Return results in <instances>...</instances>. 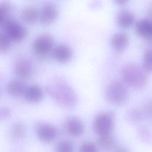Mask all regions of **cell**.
<instances>
[{"mask_svg":"<svg viewBox=\"0 0 152 152\" xmlns=\"http://www.w3.org/2000/svg\"><path fill=\"white\" fill-rule=\"evenodd\" d=\"M138 136L140 139L146 144H150L152 141V134L150 130L145 126H141L138 129Z\"/></svg>","mask_w":152,"mask_h":152,"instance_id":"23","label":"cell"},{"mask_svg":"<svg viewBox=\"0 0 152 152\" xmlns=\"http://www.w3.org/2000/svg\"><path fill=\"white\" fill-rule=\"evenodd\" d=\"M1 95V88H0V96Z\"/></svg>","mask_w":152,"mask_h":152,"instance_id":"32","label":"cell"},{"mask_svg":"<svg viewBox=\"0 0 152 152\" xmlns=\"http://www.w3.org/2000/svg\"><path fill=\"white\" fill-rule=\"evenodd\" d=\"M58 16V10L52 3L45 4L40 11L39 20L43 25L48 26L53 23Z\"/></svg>","mask_w":152,"mask_h":152,"instance_id":"8","label":"cell"},{"mask_svg":"<svg viewBox=\"0 0 152 152\" xmlns=\"http://www.w3.org/2000/svg\"><path fill=\"white\" fill-rule=\"evenodd\" d=\"M127 2H128V1H126V0H116L115 1L116 3H117L118 4H121V5L124 4L126 3Z\"/></svg>","mask_w":152,"mask_h":152,"instance_id":"31","label":"cell"},{"mask_svg":"<svg viewBox=\"0 0 152 152\" xmlns=\"http://www.w3.org/2000/svg\"><path fill=\"white\" fill-rule=\"evenodd\" d=\"M74 144L69 140H64L59 141L55 147V152H74Z\"/></svg>","mask_w":152,"mask_h":152,"instance_id":"24","label":"cell"},{"mask_svg":"<svg viewBox=\"0 0 152 152\" xmlns=\"http://www.w3.org/2000/svg\"><path fill=\"white\" fill-rule=\"evenodd\" d=\"M115 152H131L126 147L122 145H119L115 147Z\"/></svg>","mask_w":152,"mask_h":152,"instance_id":"29","label":"cell"},{"mask_svg":"<svg viewBox=\"0 0 152 152\" xmlns=\"http://www.w3.org/2000/svg\"><path fill=\"white\" fill-rule=\"evenodd\" d=\"M145 117L141 109L133 108L129 110L126 113V118L131 122L137 123L140 122Z\"/></svg>","mask_w":152,"mask_h":152,"instance_id":"22","label":"cell"},{"mask_svg":"<svg viewBox=\"0 0 152 152\" xmlns=\"http://www.w3.org/2000/svg\"><path fill=\"white\" fill-rule=\"evenodd\" d=\"M142 110L145 116L152 117V102H147L142 106Z\"/></svg>","mask_w":152,"mask_h":152,"instance_id":"28","label":"cell"},{"mask_svg":"<svg viewBox=\"0 0 152 152\" xmlns=\"http://www.w3.org/2000/svg\"><path fill=\"white\" fill-rule=\"evenodd\" d=\"M121 75L123 81L128 86L141 89L146 86L148 83L147 73L137 64L129 62L122 68Z\"/></svg>","mask_w":152,"mask_h":152,"instance_id":"2","label":"cell"},{"mask_svg":"<svg viewBox=\"0 0 152 152\" xmlns=\"http://www.w3.org/2000/svg\"><path fill=\"white\" fill-rule=\"evenodd\" d=\"M12 12L11 5L8 2L0 3V24H3L11 18Z\"/></svg>","mask_w":152,"mask_h":152,"instance_id":"19","label":"cell"},{"mask_svg":"<svg viewBox=\"0 0 152 152\" xmlns=\"http://www.w3.org/2000/svg\"><path fill=\"white\" fill-rule=\"evenodd\" d=\"M141 67L146 73L152 72V48L147 49L144 52Z\"/></svg>","mask_w":152,"mask_h":152,"instance_id":"20","label":"cell"},{"mask_svg":"<svg viewBox=\"0 0 152 152\" xmlns=\"http://www.w3.org/2000/svg\"><path fill=\"white\" fill-rule=\"evenodd\" d=\"M26 128L24 124L20 122H14L11 128V134L16 139H21L26 135Z\"/></svg>","mask_w":152,"mask_h":152,"instance_id":"21","label":"cell"},{"mask_svg":"<svg viewBox=\"0 0 152 152\" xmlns=\"http://www.w3.org/2000/svg\"><path fill=\"white\" fill-rule=\"evenodd\" d=\"M105 97L109 103L115 105H121L128 99V90L124 83L113 80L107 85L105 91Z\"/></svg>","mask_w":152,"mask_h":152,"instance_id":"3","label":"cell"},{"mask_svg":"<svg viewBox=\"0 0 152 152\" xmlns=\"http://www.w3.org/2000/svg\"><path fill=\"white\" fill-rule=\"evenodd\" d=\"M11 115L10 109L7 107H0V121L8 119Z\"/></svg>","mask_w":152,"mask_h":152,"instance_id":"27","label":"cell"},{"mask_svg":"<svg viewBox=\"0 0 152 152\" xmlns=\"http://www.w3.org/2000/svg\"><path fill=\"white\" fill-rule=\"evenodd\" d=\"M65 129L71 136L78 137L83 134L84 126L83 121L77 116H71L65 122Z\"/></svg>","mask_w":152,"mask_h":152,"instance_id":"11","label":"cell"},{"mask_svg":"<svg viewBox=\"0 0 152 152\" xmlns=\"http://www.w3.org/2000/svg\"><path fill=\"white\" fill-rule=\"evenodd\" d=\"M34 131L37 138L44 143L52 142L58 135L57 128L53 124L46 122H37L34 126Z\"/></svg>","mask_w":152,"mask_h":152,"instance_id":"6","label":"cell"},{"mask_svg":"<svg viewBox=\"0 0 152 152\" xmlns=\"http://www.w3.org/2000/svg\"><path fill=\"white\" fill-rule=\"evenodd\" d=\"M52 55L58 62L65 64L71 59L72 50L69 46L65 44H61L56 46L53 49Z\"/></svg>","mask_w":152,"mask_h":152,"instance_id":"10","label":"cell"},{"mask_svg":"<svg viewBox=\"0 0 152 152\" xmlns=\"http://www.w3.org/2000/svg\"><path fill=\"white\" fill-rule=\"evenodd\" d=\"M53 47V38L48 34L40 35L33 42V49L34 53L42 59H46L50 54H52Z\"/></svg>","mask_w":152,"mask_h":152,"instance_id":"5","label":"cell"},{"mask_svg":"<svg viewBox=\"0 0 152 152\" xmlns=\"http://www.w3.org/2000/svg\"><path fill=\"white\" fill-rule=\"evenodd\" d=\"M40 17V12L33 6H27L23 9L21 12V19L26 23L31 24L35 23Z\"/></svg>","mask_w":152,"mask_h":152,"instance_id":"17","label":"cell"},{"mask_svg":"<svg viewBox=\"0 0 152 152\" xmlns=\"http://www.w3.org/2000/svg\"><path fill=\"white\" fill-rule=\"evenodd\" d=\"M135 30L141 36L152 39V20L150 18H142L137 21L135 24Z\"/></svg>","mask_w":152,"mask_h":152,"instance_id":"14","label":"cell"},{"mask_svg":"<svg viewBox=\"0 0 152 152\" xmlns=\"http://www.w3.org/2000/svg\"><path fill=\"white\" fill-rule=\"evenodd\" d=\"M11 45V40L5 34V33H0V53L7 52Z\"/></svg>","mask_w":152,"mask_h":152,"instance_id":"25","label":"cell"},{"mask_svg":"<svg viewBox=\"0 0 152 152\" xmlns=\"http://www.w3.org/2000/svg\"><path fill=\"white\" fill-rule=\"evenodd\" d=\"M23 96L26 102L30 103H36L42 99L43 91L40 87L31 85L26 87Z\"/></svg>","mask_w":152,"mask_h":152,"instance_id":"13","label":"cell"},{"mask_svg":"<svg viewBox=\"0 0 152 152\" xmlns=\"http://www.w3.org/2000/svg\"><path fill=\"white\" fill-rule=\"evenodd\" d=\"M2 26L5 29V34L11 42H20L26 36L27 31L24 27L12 18L6 21Z\"/></svg>","mask_w":152,"mask_h":152,"instance_id":"7","label":"cell"},{"mask_svg":"<svg viewBox=\"0 0 152 152\" xmlns=\"http://www.w3.org/2000/svg\"><path fill=\"white\" fill-rule=\"evenodd\" d=\"M116 20L119 26L124 28L131 27L134 23V14L127 9H122L116 14Z\"/></svg>","mask_w":152,"mask_h":152,"instance_id":"15","label":"cell"},{"mask_svg":"<svg viewBox=\"0 0 152 152\" xmlns=\"http://www.w3.org/2000/svg\"><path fill=\"white\" fill-rule=\"evenodd\" d=\"M129 36L123 31L115 33L110 38V44L113 49L117 52L123 51L129 44Z\"/></svg>","mask_w":152,"mask_h":152,"instance_id":"12","label":"cell"},{"mask_svg":"<svg viewBox=\"0 0 152 152\" xmlns=\"http://www.w3.org/2000/svg\"><path fill=\"white\" fill-rule=\"evenodd\" d=\"M13 70L14 74L18 78L27 80L31 77L33 68L32 64L28 59L21 58L15 62Z\"/></svg>","mask_w":152,"mask_h":152,"instance_id":"9","label":"cell"},{"mask_svg":"<svg viewBox=\"0 0 152 152\" xmlns=\"http://www.w3.org/2000/svg\"><path fill=\"white\" fill-rule=\"evenodd\" d=\"M79 152H98V148L94 143L87 141L81 144Z\"/></svg>","mask_w":152,"mask_h":152,"instance_id":"26","label":"cell"},{"mask_svg":"<svg viewBox=\"0 0 152 152\" xmlns=\"http://www.w3.org/2000/svg\"><path fill=\"white\" fill-rule=\"evenodd\" d=\"M46 90L56 103L62 107L73 108L77 103V96L75 91L63 80H55L47 86Z\"/></svg>","mask_w":152,"mask_h":152,"instance_id":"1","label":"cell"},{"mask_svg":"<svg viewBox=\"0 0 152 152\" xmlns=\"http://www.w3.org/2000/svg\"><path fill=\"white\" fill-rule=\"evenodd\" d=\"M26 84L20 80H10L7 85V90L8 94L12 97H19L23 95L26 88Z\"/></svg>","mask_w":152,"mask_h":152,"instance_id":"16","label":"cell"},{"mask_svg":"<svg viewBox=\"0 0 152 152\" xmlns=\"http://www.w3.org/2000/svg\"><path fill=\"white\" fill-rule=\"evenodd\" d=\"M147 12L148 16L150 17V19L152 20V2L148 7Z\"/></svg>","mask_w":152,"mask_h":152,"instance_id":"30","label":"cell"},{"mask_svg":"<svg viewBox=\"0 0 152 152\" xmlns=\"http://www.w3.org/2000/svg\"><path fill=\"white\" fill-rule=\"evenodd\" d=\"M97 142L100 148L106 152L110 151L116 147L115 140L111 133L99 135Z\"/></svg>","mask_w":152,"mask_h":152,"instance_id":"18","label":"cell"},{"mask_svg":"<svg viewBox=\"0 0 152 152\" xmlns=\"http://www.w3.org/2000/svg\"><path fill=\"white\" fill-rule=\"evenodd\" d=\"M115 125L113 115L107 112L97 113L93 121V129L99 135L110 134Z\"/></svg>","mask_w":152,"mask_h":152,"instance_id":"4","label":"cell"}]
</instances>
